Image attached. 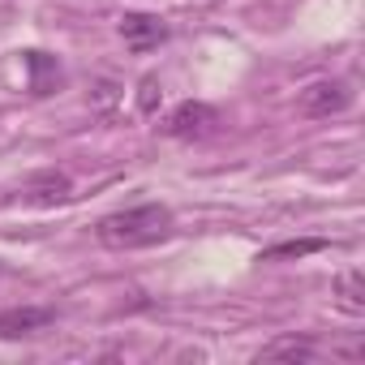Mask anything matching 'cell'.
I'll return each instance as SVG.
<instances>
[{"instance_id":"5","label":"cell","mask_w":365,"mask_h":365,"mask_svg":"<svg viewBox=\"0 0 365 365\" xmlns=\"http://www.w3.org/2000/svg\"><path fill=\"white\" fill-rule=\"evenodd\" d=\"M56 305H9L0 309V339H26L56 322Z\"/></svg>"},{"instance_id":"4","label":"cell","mask_w":365,"mask_h":365,"mask_svg":"<svg viewBox=\"0 0 365 365\" xmlns=\"http://www.w3.org/2000/svg\"><path fill=\"white\" fill-rule=\"evenodd\" d=\"M116 31H120L125 48H129L133 56H146V52H155L159 43H168V22H163L159 14H142V9H129V14H120Z\"/></svg>"},{"instance_id":"7","label":"cell","mask_w":365,"mask_h":365,"mask_svg":"<svg viewBox=\"0 0 365 365\" xmlns=\"http://www.w3.org/2000/svg\"><path fill=\"white\" fill-rule=\"evenodd\" d=\"M69 198H73V180L61 168H43V172L26 176V185H22V202H31V207H61Z\"/></svg>"},{"instance_id":"9","label":"cell","mask_w":365,"mask_h":365,"mask_svg":"<svg viewBox=\"0 0 365 365\" xmlns=\"http://www.w3.org/2000/svg\"><path fill=\"white\" fill-rule=\"evenodd\" d=\"M331 297H335V305H339L348 318H361V314H365V275H361V267L339 271L335 284H331Z\"/></svg>"},{"instance_id":"8","label":"cell","mask_w":365,"mask_h":365,"mask_svg":"<svg viewBox=\"0 0 365 365\" xmlns=\"http://www.w3.org/2000/svg\"><path fill=\"white\" fill-rule=\"evenodd\" d=\"M314 356H318V339L314 335H301V331L275 335V339H267L254 352V361H314Z\"/></svg>"},{"instance_id":"3","label":"cell","mask_w":365,"mask_h":365,"mask_svg":"<svg viewBox=\"0 0 365 365\" xmlns=\"http://www.w3.org/2000/svg\"><path fill=\"white\" fill-rule=\"evenodd\" d=\"M220 125H224V116H220L211 103L185 99V103H176V108L168 112V120H163L159 129H163V138H176V142H202V138H211Z\"/></svg>"},{"instance_id":"2","label":"cell","mask_w":365,"mask_h":365,"mask_svg":"<svg viewBox=\"0 0 365 365\" xmlns=\"http://www.w3.org/2000/svg\"><path fill=\"white\" fill-rule=\"evenodd\" d=\"M352 99H356L352 82H344V78H318V82H309L297 95V112L305 120H331V116H344L352 108Z\"/></svg>"},{"instance_id":"11","label":"cell","mask_w":365,"mask_h":365,"mask_svg":"<svg viewBox=\"0 0 365 365\" xmlns=\"http://www.w3.org/2000/svg\"><path fill=\"white\" fill-rule=\"evenodd\" d=\"M155 91H159V82H155V78H142V95H138V108H142V112H155V103H159Z\"/></svg>"},{"instance_id":"6","label":"cell","mask_w":365,"mask_h":365,"mask_svg":"<svg viewBox=\"0 0 365 365\" xmlns=\"http://www.w3.org/2000/svg\"><path fill=\"white\" fill-rule=\"evenodd\" d=\"M22 69H26V91L35 99H48V95L65 91V65L52 52H39V48L22 52Z\"/></svg>"},{"instance_id":"10","label":"cell","mask_w":365,"mask_h":365,"mask_svg":"<svg viewBox=\"0 0 365 365\" xmlns=\"http://www.w3.org/2000/svg\"><path fill=\"white\" fill-rule=\"evenodd\" d=\"M327 245H331L327 237H305V241H279V245L262 250V254H258V262H279V258H305V254H318V250H327Z\"/></svg>"},{"instance_id":"1","label":"cell","mask_w":365,"mask_h":365,"mask_svg":"<svg viewBox=\"0 0 365 365\" xmlns=\"http://www.w3.org/2000/svg\"><path fill=\"white\" fill-rule=\"evenodd\" d=\"M176 232V215L172 207L163 202H142V207H125V211H112L95 224V241L103 250H150V245H163L172 241Z\"/></svg>"}]
</instances>
